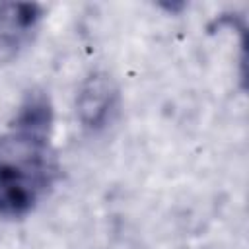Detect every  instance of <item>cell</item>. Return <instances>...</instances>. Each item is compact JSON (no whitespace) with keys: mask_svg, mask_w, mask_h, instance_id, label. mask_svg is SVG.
I'll return each mask as SVG.
<instances>
[{"mask_svg":"<svg viewBox=\"0 0 249 249\" xmlns=\"http://www.w3.org/2000/svg\"><path fill=\"white\" fill-rule=\"evenodd\" d=\"M119 111V86L107 72H91L76 95V113L82 126L99 132L113 123Z\"/></svg>","mask_w":249,"mask_h":249,"instance_id":"7a4b0ae2","label":"cell"},{"mask_svg":"<svg viewBox=\"0 0 249 249\" xmlns=\"http://www.w3.org/2000/svg\"><path fill=\"white\" fill-rule=\"evenodd\" d=\"M53 121L54 113L49 95L43 89H31L21 99L14 119L10 121V128L41 138H51Z\"/></svg>","mask_w":249,"mask_h":249,"instance_id":"277c9868","label":"cell"},{"mask_svg":"<svg viewBox=\"0 0 249 249\" xmlns=\"http://www.w3.org/2000/svg\"><path fill=\"white\" fill-rule=\"evenodd\" d=\"M51 140L8 128L0 138V216L23 218L56 177Z\"/></svg>","mask_w":249,"mask_h":249,"instance_id":"6da1fadb","label":"cell"},{"mask_svg":"<svg viewBox=\"0 0 249 249\" xmlns=\"http://www.w3.org/2000/svg\"><path fill=\"white\" fill-rule=\"evenodd\" d=\"M43 19V8L29 2L0 4V45L18 49L29 41Z\"/></svg>","mask_w":249,"mask_h":249,"instance_id":"3957f363","label":"cell"}]
</instances>
